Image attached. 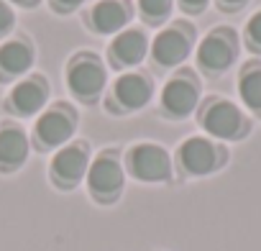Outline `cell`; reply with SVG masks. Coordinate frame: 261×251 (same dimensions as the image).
<instances>
[{
  "instance_id": "ba28073f",
  "label": "cell",
  "mask_w": 261,
  "mask_h": 251,
  "mask_svg": "<svg viewBox=\"0 0 261 251\" xmlns=\"http://www.w3.org/2000/svg\"><path fill=\"white\" fill-rule=\"evenodd\" d=\"M125 182H128V174H125L120 146H105L92 154V162L85 177V190L92 203L115 205L123 197Z\"/></svg>"
},
{
  "instance_id": "603a6c76",
  "label": "cell",
  "mask_w": 261,
  "mask_h": 251,
  "mask_svg": "<svg viewBox=\"0 0 261 251\" xmlns=\"http://www.w3.org/2000/svg\"><path fill=\"white\" fill-rule=\"evenodd\" d=\"M251 0H213V6L220 11V13H238V11H246Z\"/></svg>"
},
{
  "instance_id": "3957f363",
  "label": "cell",
  "mask_w": 261,
  "mask_h": 251,
  "mask_svg": "<svg viewBox=\"0 0 261 251\" xmlns=\"http://www.w3.org/2000/svg\"><path fill=\"white\" fill-rule=\"evenodd\" d=\"M205 97V80L190 64L169 72L164 85L156 90V110L164 120L182 123L192 118Z\"/></svg>"
},
{
  "instance_id": "7402d4cb",
  "label": "cell",
  "mask_w": 261,
  "mask_h": 251,
  "mask_svg": "<svg viewBox=\"0 0 261 251\" xmlns=\"http://www.w3.org/2000/svg\"><path fill=\"white\" fill-rule=\"evenodd\" d=\"M174 3L185 13V18H190V16H202L213 6V0H174Z\"/></svg>"
},
{
  "instance_id": "ac0fdd59",
  "label": "cell",
  "mask_w": 261,
  "mask_h": 251,
  "mask_svg": "<svg viewBox=\"0 0 261 251\" xmlns=\"http://www.w3.org/2000/svg\"><path fill=\"white\" fill-rule=\"evenodd\" d=\"M136 18L144 29H162L174 18V0H134Z\"/></svg>"
},
{
  "instance_id": "2e32d148",
  "label": "cell",
  "mask_w": 261,
  "mask_h": 251,
  "mask_svg": "<svg viewBox=\"0 0 261 251\" xmlns=\"http://www.w3.org/2000/svg\"><path fill=\"white\" fill-rule=\"evenodd\" d=\"M31 157V136L21 120H0V174H13L26 167Z\"/></svg>"
},
{
  "instance_id": "8992f818",
  "label": "cell",
  "mask_w": 261,
  "mask_h": 251,
  "mask_svg": "<svg viewBox=\"0 0 261 251\" xmlns=\"http://www.w3.org/2000/svg\"><path fill=\"white\" fill-rule=\"evenodd\" d=\"M80 110L72 100H51L31 123V149L41 154H54L72 139H77Z\"/></svg>"
},
{
  "instance_id": "8fae6325",
  "label": "cell",
  "mask_w": 261,
  "mask_h": 251,
  "mask_svg": "<svg viewBox=\"0 0 261 251\" xmlns=\"http://www.w3.org/2000/svg\"><path fill=\"white\" fill-rule=\"evenodd\" d=\"M49 103H51V80L46 77V72L34 69L31 74L21 77L8 87L6 97L0 100V108L13 120H29L36 118Z\"/></svg>"
},
{
  "instance_id": "cb8c5ba5",
  "label": "cell",
  "mask_w": 261,
  "mask_h": 251,
  "mask_svg": "<svg viewBox=\"0 0 261 251\" xmlns=\"http://www.w3.org/2000/svg\"><path fill=\"white\" fill-rule=\"evenodd\" d=\"M8 3H11L16 11H36L44 0H8Z\"/></svg>"
},
{
  "instance_id": "4fadbf2b",
  "label": "cell",
  "mask_w": 261,
  "mask_h": 251,
  "mask_svg": "<svg viewBox=\"0 0 261 251\" xmlns=\"http://www.w3.org/2000/svg\"><path fill=\"white\" fill-rule=\"evenodd\" d=\"M149 46H151V34L144 26H128L120 34H115L108 46H105V64L110 72H130L139 69L149 59Z\"/></svg>"
},
{
  "instance_id": "6da1fadb",
  "label": "cell",
  "mask_w": 261,
  "mask_h": 251,
  "mask_svg": "<svg viewBox=\"0 0 261 251\" xmlns=\"http://www.w3.org/2000/svg\"><path fill=\"white\" fill-rule=\"evenodd\" d=\"M195 120L205 136L223 141V144L243 141L253 131V118L241 108V103L220 92H207L202 97L195 113Z\"/></svg>"
},
{
  "instance_id": "5bb4252c",
  "label": "cell",
  "mask_w": 261,
  "mask_h": 251,
  "mask_svg": "<svg viewBox=\"0 0 261 251\" xmlns=\"http://www.w3.org/2000/svg\"><path fill=\"white\" fill-rule=\"evenodd\" d=\"M136 6L134 0H95L80 11L82 26L92 36H115L123 29L134 26Z\"/></svg>"
},
{
  "instance_id": "7c38bea8",
  "label": "cell",
  "mask_w": 261,
  "mask_h": 251,
  "mask_svg": "<svg viewBox=\"0 0 261 251\" xmlns=\"http://www.w3.org/2000/svg\"><path fill=\"white\" fill-rule=\"evenodd\" d=\"M92 144L90 139H72L69 144H64L62 149H57L49 159V167H46V174H49V182L51 187L62 190V192H72L77 190L85 177H87V169H90V162H92Z\"/></svg>"
},
{
  "instance_id": "7a4b0ae2",
  "label": "cell",
  "mask_w": 261,
  "mask_h": 251,
  "mask_svg": "<svg viewBox=\"0 0 261 251\" xmlns=\"http://www.w3.org/2000/svg\"><path fill=\"white\" fill-rule=\"evenodd\" d=\"M110 85L105 57L95 49H74L64 62V87L80 105H97Z\"/></svg>"
},
{
  "instance_id": "d6986e66",
  "label": "cell",
  "mask_w": 261,
  "mask_h": 251,
  "mask_svg": "<svg viewBox=\"0 0 261 251\" xmlns=\"http://www.w3.org/2000/svg\"><path fill=\"white\" fill-rule=\"evenodd\" d=\"M241 44L251 57H261V8H256L246 18V23L241 29Z\"/></svg>"
},
{
  "instance_id": "9a60e30c",
  "label": "cell",
  "mask_w": 261,
  "mask_h": 251,
  "mask_svg": "<svg viewBox=\"0 0 261 251\" xmlns=\"http://www.w3.org/2000/svg\"><path fill=\"white\" fill-rule=\"evenodd\" d=\"M39 62V46L34 36L23 29L13 31L0 41V85H13L21 77L31 74Z\"/></svg>"
},
{
  "instance_id": "277c9868",
  "label": "cell",
  "mask_w": 261,
  "mask_h": 251,
  "mask_svg": "<svg viewBox=\"0 0 261 251\" xmlns=\"http://www.w3.org/2000/svg\"><path fill=\"white\" fill-rule=\"evenodd\" d=\"M200 41L197 26L192 18H172L167 26H162L151 36L149 46V64L154 72H174L187 64V59L195 54V46Z\"/></svg>"
},
{
  "instance_id": "30bf717a",
  "label": "cell",
  "mask_w": 261,
  "mask_h": 251,
  "mask_svg": "<svg viewBox=\"0 0 261 251\" xmlns=\"http://www.w3.org/2000/svg\"><path fill=\"white\" fill-rule=\"evenodd\" d=\"M125 174L144 185H169L174 182L172 152L159 141H134L123 149Z\"/></svg>"
},
{
  "instance_id": "ffe728a7",
  "label": "cell",
  "mask_w": 261,
  "mask_h": 251,
  "mask_svg": "<svg viewBox=\"0 0 261 251\" xmlns=\"http://www.w3.org/2000/svg\"><path fill=\"white\" fill-rule=\"evenodd\" d=\"M13 31H18V11L8 0H0V41L8 39Z\"/></svg>"
},
{
  "instance_id": "9c48e42d",
  "label": "cell",
  "mask_w": 261,
  "mask_h": 251,
  "mask_svg": "<svg viewBox=\"0 0 261 251\" xmlns=\"http://www.w3.org/2000/svg\"><path fill=\"white\" fill-rule=\"evenodd\" d=\"M174 172H179L182 177H210L215 172H220L228 162H230V152L228 144L215 141L205 134H192L185 136L174 154Z\"/></svg>"
},
{
  "instance_id": "5b68a950",
  "label": "cell",
  "mask_w": 261,
  "mask_h": 251,
  "mask_svg": "<svg viewBox=\"0 0 261 251\" xmlns=\"http://www.w3.org/2000/svg\"><path fill=\"white\" fill-rule=\"evenodd\" d=\"M241 49V31L230 23H218L210 31H205V36H200L192 54L195 69L202 80H220L238 64Z\"/></svg>"
},
{
  "instance_id": "e0dca14e",
  "label": "cell",
  "mask_w": 261,
  "mask_h": 251,
  "mask_svg": "<svg viewBox=\"0 0 261 251\" xmlns=\"http://www.w3.org/2000/svg\"><path fill=\"white\" fill-rule=\"evenodd\" d=\"M236 92L241 108L253 120H261V57H248L241 62L236 72Z\"/></svg>"
},
{
  "instance_id": "52a82bcc",
  "label": "cell",
  "mask_w": 261,
  "mask_h": 251,
  "mask_svg": "<svg viewBox=\"0 0 261 251\" xmlns=\"http://www.w3.org/2000/svg\"><path fill=\"white\" fill-rule=\"evenodd\" d=\"M154 97H156V80L149 69L139 67L130 72H120L110 80L102 95V108L113 118L136 115L144 108H149Z\"/></svg>"
},
{
  "instance_id": "44dd1931",
  "label": "cell",
  "mask_w": 261,
  "mask_h": 251,
  "mask_svg": "<svg viewBox=\"0 0 261 251\" xmlns=\"http://www.w3.org/2000/svg\"><path fill=\"white\" fill-rule=\"evenodd\" d=\"M44 3L54 16H72L87 6V0H44Z\"/></svg>"
}]
</instances>
